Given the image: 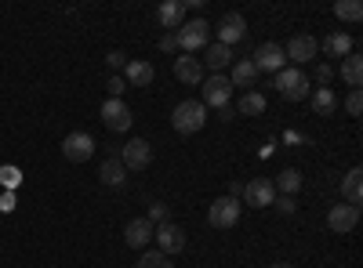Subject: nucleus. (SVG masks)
Wrapping results in <instances>:
<instances>
[{
	"label": "nucleus",
	"mask_w": 363,
	"mask_h": 268,
	"mask_svg": "<svg viewBox=\"0 0 363 268\" xmlns=\"http://www.w3.org/2000/svg\"><path fill=\"white\" fill-rule=\"evenodd\" d=\"M174 37H178V51L182 54H196L211 44V25L203 18H189V22H182L174 29Z\"/></svg>",
	"instance_id": "obj_1"
},
{
	"label": "nucleus",
	"mask_w": 363,
	"mask_h": 268,
	"mask_svg": "<svg viewBox=\"0 0 363 268\" xmlns=\"http://www.w3.org/2000/svg\"><path fill=\"white\" fill-rule=\"evenodd\" d=\"M277 91L287 98V102H306L309 95H313V83H309V76L301 73V69H294V66H284L280 73H277Z\"/></svg>",
	"instance_id": "obj_2"
},
{
	"label": "nucleus",
	"mask_w": 363,
	"mask_h": 268,
	"mask_svg": "<svg viewBox=\"0 0 363 268\" xmlns=\"http://www.w3.org/2000/svg\"><path fill=\"white\" fill-rule=\"evenodd\" d=\"M203 124H207V109H203L196 98L178 102V105H174V112H171V127H174L178 134H196Z\"/></svg>",
	"instance_id": "obj_3"
},
{
	"label": "nucleus",
	"mask_w": 363,
	"mask_h": 268,
	"mask_svg": "<svg viewBox=\"0 0 363 268\" xmlns=\"http://www.w3.org/2000/svg\"><path fill=\"white\" fill-rule=\"evenodd\" d=\"M200 105L203 109H229V98H233V83L225 73H215V76H203L200 83Z\"/></svg>",
	"instance_id": "obj_4"
},
{
	"label": "nucleus",
	"mask_w": 363,
	"mask_h": 268,
	"mask_svg": "<svg viewBox=\"0 0 363 268\" xmlns=\"http://www.w3.org/2000/svg\"><path fill=\"white\" fill-rule=\"evenodd\" d=\"M102 124H106L109 131H116V134H128L131 124H135V112L128 109L124 98H106V102H102Z\"/></svg>",
	"instance_id": "obj_5"
},
{
	"label": "nucleus",
	"mask_w": 363,
	"mask_h": 268,
	"mask_svg": "<svg viewBox=\"0 0 363 268\" xmlns=\"http://www.w3.org/2000/svg\"><path fill=\"white\" fill-rule=\"evenodd\" d=\"M207 221H211V228H218V232L233 228L240 221V199H233V196L215 199V203L207 206Z\"/></svg>",
	"instance_id": "obj_6"
},
{
	"label": "nucleus",
	"mask_w": 363,
	"mask_h": 268,
	"mask_svg": "<svg viewBox=\"0 0 363 268\" xmlns=\"http://www.w3.org/2000/svg\"><path fill=\"white\" fill-rule=\"evenodd\" d=\"M62 156H66L69 163H84V160H91V156H95V138H91L87 131H73V134H66V138H62Z\"/></svg>",
	"instance_id": "obj_7"
},
{
	"label": "nucleus",
	"mask_w": 363,
	"mask_h": 268,
	"mask_svg": "<svg viewBox=\"0 0 363 268\" xmlns=\"http://www.w3.org/2000/svg\"><path fill=\"white\" fill-rule=\"evenodd\" d=\"M120 163H124L128 170H145L149 163H153V145H149L145 138H131L124 148H120Z\"/></svg>",
	"instance_id": "obj_8"
},
{
	"label": "nucleus",
	"mask_w": 363,
	"mask_h": 268,
	"mask_svg": "<svg viewBox=\"0 0 363 268\" xmlns=\"http://www.w3.org/2000/svg\"><path fill=\"white\" fill-rule=\"evenodd\" d=\"M284 44H272V40H265V44H258L255 47V54H251V62H255V69L258 73H280L284 69Z\"/></svg>",
	"instance_id": "obj_9"
},
{
	"label": "nucleus",
	"mask_w": 363,
	"mask_h": 268,
	"mask_svg": "<svg viewBox=\"0 0 363 268\" xmlns=\"http://www.w3.org/2000/svg\"><path fill=\"white\" fill-rule=\"evenodd\" d=\"M215 33H218V40H215V44H225V47H233V44H240V40L247 37V18L240 15V11H225Z\"/></svg>",
	"instance_id": "obj_10"
},
{
	"label": "nucleus",
	"mask_w": 363,
	"mask_h": 268,
	"mask_svg": "<svg viewBox=\"0 0 363 268\" xmlns=\"http://www.w3.org/2000/svg\"><path fill=\"white\" fill-rule=\"evenodd\" d=\"M316 51H320V40H316V37H309V33H294V37L287 40V47H284V54L291 58V62H298V66L313 62Z\"/></svg>",
	"instance_id": "obj_11"
},
{
	"label": "nucleus",
	"mask_w": 363,
	"mask_h": 268,
	"mask_svg": "<svg viewBox=\"0 0 363 268\" xmlns=\"http://www.w3.org/2000/svg\"><path fill=\"white\" fill-rule=\"evenodd\" d=\"M359 221V206H349V203H335L327 211V228L338 232V235H349Z\"/></svg>",
	"instance_id": "obj_12"
},
{
	"label": "nucleus",
	"mask_w": 363,
	"mask_h": 268,
	"mask_svg": "<svg viewBox=\"0 0 363 268\" xmlns=\"http://www.w3.org/2000/svg\"><path fill=\"white\" fill-rule=\"evenodd\" d=\"M153 235H157V243H160V250H164V254H182V250H186V228L174 225V221L157 225V228H153Z\"/></svg>",
	"instance_id": "obj_13"
},
{
	"label": "nucleus",
	"mask_w": 363,
	"mask_h": 268,
	"mask_svg": "<svg viewBox=\"0 0 363 268\" xmlns=\"http://www.w3.org/2000/svg\"><path fill=\"white\" fill-rule=\"evenodd\" d=\"M174 76L189 87H200L203 83V62L196 54H182V58H174Z\"/></svg>",
	"instance_id": "obj_14"
},
{
	"label": "nucleus",
	"mask_w": 363,
	"mask_h": 268,
	"mask_svg": "<svg viewBox=\"0 0 363 268\" xmlns=\"http://www.w3.org/2000/svg\"><path fill=\"white\" fill-rule=\"evenodd\" d=\"M153 221H149V218H131L128 221V228H124V243L131 247V250H142L149 240H153Z\"/></svg>",
	"instance_id": "obj_15"
},
{
	"label": "nucleus",
	"mask_w": 363,
	"mask_h": 268,
	"mask_svg": "<svg viewBox=\"0 0 363 268\" xmlns=\"http://www.w3.org/2000/svg\"><path fill=\"white\" fill-rule=\"evenodd\" d=\"M244 199L251 206H272V199H277V189H272L269 177H255V182L244 185Z\"/></svg>",
	"instance_id": "obj_16"
},
{
	"label": "nucleus",
	"mask_w": 363,
	"mask_h": 268,
	"mask_svg": "<svg viewBox=\"0 0 363 268\" xmlns=\"http://www.w3.org/2000/svg\"><path fill=\"white\" fill-rule=\"evenodd\" d=\"M153 76H157V69L149 62H142V58H131V62L124 66V83H131V87H149Z\"/></svg>",
	"instance_id": "obj_17"
},
{
	"label": "nucleus",
	"mask_w": 363,
	"mask_h": 268,
	"mask_svg": "<svg viewBox=\"0 0 363 268\" xmlns=\"http://www.w3.org/2000/svg\"><path fill=\"white\" fill-rule=\"evenodd\" d=\"M99 177H102V185H109V189H120L128 182V167L120 163V156H109V160H102V167H99Z\"/></svg>",
	"instance_id": "obj_18"
},
{
	"label": "nucleus",
	"mask_w": 363,
	"mask_h": 268,
	"mask_svg": "<svg viewBox=\"0 0 363 268\" xmlns=\"http://www.w3.org/2000/svg\"><path fill=\"white\" fill-rule=\"evenodd\" d=\"M203 66L211 73H225V66H233V51L225 44H207L203 47Z\"/></svg>",
	"instance_id": "obj_19"
},
{
	"label": "nucleus",
	"mask_w": 363,
	"mask_h": 268,
	"mask_svg": "<svg viewBox=\"0 0 363 268\" xmlns=\"http://www.w3.org/2000/svg\"><path fill=\"white\" fill-rule=\"evenodd\" d=\"M255 80H258V69L251 58H240V62H233V73H229V83L233 87H251L255 91Z\"/></svg>",
	"instance_id": "obj_20"
},
{
	"label": "nucleus",
	"mask_w": 363,
	"mask_h": 268,
	"mask_svg": "<svg viewBox=\"0 0 363 268\" xmlns=\"http://www.w3.org/2000/svg\"><path fill=\"white\" fill-rule=\"evenodd\" d=\"M157 18H160L164 29H178L182 22H186V4H182V0H167V4L157 8Z\"/></svg>",
	"instance_id": "obj_21"
},
{
	"label": "nucleus",
	"mask_w": 363,
	"mask_h": 268,
	"mask_svg": "<svg viewBox=\"0 0 363 268\" xmlns=\"http://www.w3.org/2000/svg\"><path fill=\"white\" fill-rule=\"evenodd\" d=\"M342 196H345V203H349V206H359V199H363V170H359V167H352V170L345 174V182H342Z\"/></svg>",
	"instance_id": "obj_22"
},
{
	"label": "nucleus",
	"mask_w": 363,
	"mask_h": 268,
	"mask_svg": "<svg viewBox=\"0 0 363 268\" xmlns=\"http://www.w3.org/2000/svg\"><path fill=\"white\" fill-rule=\"evenodd\" d=\"M342 80L352 87V91H359V83H363V58L356 51L342 58Z\"/></svg>",
	"instance_id": "obj_23"
},
{
	"label": "nucleus",
	"mask_w": 363,
	"mask_h": 268,
	"mask_svg": "<svg viewBox=\"0 0 363 268\" xmlns=\"http://www.w3.org/2000/svg\"><path fill=\"white\" fill-rule=\"evenodd\" d=\"M313 112L316 116H335L338 112V95L330 87H316L313 91Z\"/></svg>",
	"instance_id": "obj_24"
},
{
	"label": "nucleus",
	"mask_w": 363,
	"mask_h": 268,
	"mask_svg": "<svg viewBox=\"0 0 363 268\" xmlns=\"http://www.w3.org/2000/svg\"><path fill=\"white\" fill-rule=\"evenodd\" d=\"M272 189H277V192H284V196H294V192L301 189V170H294V167H284V170L277 174V182H272Z\"/></svg>",
	"instance_id": "obj_25"
},
{
	"label": "nucleus",
	"mask_w": 363,
	"mask_h": 268,
	"mask_svg": "<svg viewBox=\"0 0 363 268\" xmlns=\"http://www.w3.org/2000/svg\"><path fill=\"white\" fill-rule=\"evenodd\" d=\"M323 51H327L330 58H345V54H352V37H349V33H327Z\"/></svg>",
	"instance_id": "obj_26"
},
{
	"label": "nucleus",
	"mask_w": 363,
	"mask_h": 268,
	"mask_svg": "<svg viewBox=\"0 0 363 268\" xmlns=\"http://www.w3.org/2000/svg\"><path fill=\"white\" fill-rule=\"evenodd\" d=\"M236 109H240V116H258V112H265V95L262 91H247Z\"/></svg>",
	"instance_id": "obj_27"
},
{
	"label": "nucleus",
	"mask_w": 363,
	"mask_h": 268,
	"mask_svg": "<svg viewBox=\"0 0 363 268\" xmlns=\"http://www.w3.org/2000/svg\"><path fill=\"white\" fill-rule=\"evenodd\" d=\"M335 15H338L342 22H359V18H363V4H359V0H338Z\"/></svg>",
	"instance_id": "obj_28"
},
{
	"label": "nucleus",
	"mask_w": 363,
	"mask_h": 268,
	"mask_svg": "<svg viewBox=\"0 0 363 268\" xmlns=\"http://www.w3.org/2000/svg\"><path fill=\"white\" fill-rule=\"evenodd\" d=\"M138 268H174V264L167 261V254H164V250H149V254H142Z\"/></svg>",
	"instance_id": "obj_29"
},
{
	"label": "nucleus",
	"mask_w": 363,
	"mask_h": 268,
	"mask_svg": "<svg viewBox=\"0 0 363 268\" xmlns=\"http://www.w3.org/2000/svg\"><path fill=\"white\" fill-rule=\"evenodd\" d=\"M149 221H153V225L171 221V206L167 203H149Z\"/></svg>",
	"instance_id": "obj_30"
},
{
	"label": "nucleus",
	"mask_w": 363,
	"mask_h": 268,
	"mask_svg": "<svg viewBox=\"0 0 363 268\" xmlns=\"http://www.w3.org/2000/svg\"><path fill=\"white\" fill-rule=\"evenodd\" d=\"M345 112H349V116H359V112H363V95H359V91H349V98H345Z\"/></svg>",
	"instance_id": "obj_31"
},
{
	"label": "nucleus",
	"mask_w": 363,
	"mask_h": 268,
	"mask_svg": "<svg viewBox=\"0 0 363 268\" xmlns=\"http://www.w3.org/2000/svg\"><path fill=\"white\" fill-rule=\"evenodd\" d=\"M272 206H277V211H280V214H287V218H291V214L298 211V203H294L291 196H280V199H272Z\"/></svg>",
	"instance_id": "obj_32"
},
{
	"label": "nucleus",
	"mask_w": 363,
	"mask_h": 268,
	"mask_svg": "<svg viewBox=\"0 0 363 268\" xmlns=\"http://www.w3.org/2000/svg\"><path fill=\"white\" fill-rule=\"evenodd\" d=\"M106 66H109V69H124V66H128V54H124V51H109V54H106Z\"/></svg>",
	"instance_id": "obj_33"
},
{
	"label": "nucleus",
	"mask_w": 363,
	"mask_h": 268,
	"mask_svg": "<svg viewBox=\"0 0 363 268\" xmlns=\"http://www.w3.org/2000/svg\"><path fill=\"white\" fill-rule=\"evenodd\" d=\"M128 91V83H124V76H109V98H120Z\"/></svg>",
	"instance_id": "obj_34"
},
{
	"label": "nucleus",
	"mask_w": 363,
	"mask_h": 268,
	"mask_svg": "<svg viewBox=\"0 0 363 268\" xmlns=\"http://www.w3.org/2000/svg\"><path fill=\"white\" fill-rule=\"evenodd\" d=\"M316 80H320V83H330V80H335V66L320 62V66H316Z\"/></svg>",
	"instance_id": "obj_35"
},
{
	"label": "nucleus",
	"mask_w": 363,
	"mask_h": 268,
	"mask_svg": "<svg viewBox=\"0 0 363 268\" xmlns=\"http://www.w3.org/2000/svg\"><path fill=\"white\" fill-rule=\"evenodd\" d=\"M0 174H4V185H8V189H15V185H18V170H15V167H4Z\"/></svg>",
	"instance_id": "obj_36"
},
{
	"label": "nucleus",
	"mask_w": 363,
	"mask_h": 268,
	"mask_svg": "<svg viewBox=\"0 0 363 268\" xmlns=\"http://www.w3.org/2000/svg\"><path fill=\"white\" fill-rule=\"evenodd\" d=\"M160 51H178V37L174 33H164L160 37Z\"/></svg>",
	"instance_id": "obj_37"
},
{
	"label": "nucleus",
	"mask_w": 363,
	"mask_h": 268,
	"mask_svg": "<svg viewBox=\"0 0 363 268\" xmlns=\"http://www.w3.org/2000/svg\"><path fill=\"white\" fill-rule=\"evenodd\" d=\"M229 196H233V199L244 196V182H233V185H229Z\"/></svg>",
	"instance_id": "obj_38"
},
{
	"label": "nucleus",
	"mask_w": 363,
	"mask_h": 268,
	"mask_svg": "<svg viewBox=\"0 0 363 268\" xmlns=\"http://www.w3.org/2000/svg\"><path fill=\"white\" fill-rule=\"evenodd\" d=\"M269 268H291V264L287 261H277V264H269Z\"/></svg>",
	"instance_id": "obj_39"
}]
</instances>
